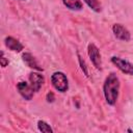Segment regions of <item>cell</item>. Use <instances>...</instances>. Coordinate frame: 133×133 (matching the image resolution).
Instances as JSON below:
<instances>
[{
    "label": "cell",
    "mask_w": 133,
    "mask_h": 133,
    "mask_svg": "<svg viewBox=\"0 0 133 133\" xmlns=\"http://www.w3.org/2000/svg\"><path fill=\"white\" fill-rule=\"evenodd\" d=\"M119 87H121V82L118 77L116 76L115 73H110L106 77L103 84V94L108 105L111 106L115 105L118 99Z\"/></svg>",
    "instance_id": "1"
},
{
    "label": "cell",
    "mask_w": 133,
    "mask_h": 133,
    "mask_svg": "<svg viewBox=\"0 0 133 133\" xmlns=\"http://www.w3.org/2000/svg\"><path fill=\"white\" fill-rule=\"evenodd\" d=\"M51 83L53 87L60 92H65L69 89V80L63 72H54L51 75Z\"/></svg>",
    "instance_id": "2"
},
{
    "label": "cell",
    "mask_w": 133,
    "mask_h": 133,
    "mask_svg": "<svg viewBox=\"0 0 133 133\" xmlns=\"http://www.w3.org/2000/svg\"><path fill=\"white\" fill-rule=\"evenodd\" d=\"M110 60L122 73H124L126 75L133 76V64L131 62H129L128 60L121 58L118 56H112L110 58Z\"/></svg>",
    "instance_id": "3"
},
{
    "label": "cell",
    "mask_w": 133,
    "mask_h": 133,
    "mask_svg": "<svg viewBox=\"0 0 133 133\" xmlns=\"http://www.w3.org/2000/svg\"><path fill=\"white\" fill-rule=\"evenodd\" d=\"M87 54H88V57H89L91 63L94 64V66H96V69H98V70H101L102 69V57H101L99 48L92 43L88 44Z\"/></svg>",
    "instance_id": "4"
},
{
    "label": "cell",
    "mask_w": 133,
    "mask_h": 133,
    "mask_svg": "<svg viewBox=\"0 0 133 133\" xmlns=\"http://www.w3.org/2000/svg\"><path fill=\"white\" fill-rule=\"evenodd\" d=\"M17 89H18L19 94L25 100H27V101H30L33 98L34 94H35V91L33 90L32 86L30 85V83L29 82H26V81H20L17 84Z\"/></svg>",
    "instance_id": "5"
},
{
    "label": "cell",
    "mask_w": 133,
    "mask_h": 133,
    "mask_svg": "<svg viewBox=\"0 0 133 133\" xmlns=\"http://www.w3.org/2000/svg\"><path fill=\"white\" fill-rule=\"evenodd\" d=\"M112 32H113L114 36L117 39H121V41H124V42H129L131 39V33L129 32V30L119 23L113 24Z\"/></svg>",
    "instance_id": "6"
},
{
    "label": "cell",
    "mask_w": 133,
    "mask_h": 133,
    "mask_svg": "<svg viewBox=\"0 0 133 133\" xmlns=\"http://www.w3.org/2000/svg\"><path fill=\"white\" fill-rule=\"evenodd\" d=\"M28 81L30 83V85L32 86L33 90L35 92H37L41 87L43 86L44 82H45V78L42 74L37 73V72H32L29 74V77H28Z\"/></svg>",
    "instance_id": "7"
},
{
    "label": "cell",
    "mask_w": 133,
    "mask_h": 133,
    "mask_svg": "<svg viewBox=\"0 0 133 133\" xmlns=\"http://www.w3.org/2000/svg\"><path fill=\"white\" fill-rule=\"evenodd\" d=\"M22 59H23V61L27 64V66H29L30 69L35 70V71H37V72H43L44 69H43L42 65L37 62V60L35 59V57H34L31 53H29V52L23 53V54H22Z\"/></svg>",
    "instance_id": "8"
},
{
    "label": "cell",
    "mask_w": 133,
    "mask_h": 133,
    "mask_svg": "<svg viewBox=\"0 0 133 133\" xmlns=\"http://www.w3.org/2000/svg\"><path fill=\"white\" fill-rule=\"evenodd\" d=\"M4 44L9 50H11L14 52H21L24 49L23 44L12 36H6L4 39Z\"/></svg>",
    "instance_id": "9"
},
{
    "label": "cell",
    "mask_w": 133,
    "mask_h": 133,
    "mask_svg": "<svg viewBox=\"0 0 133 133\" xmlns=\"http://www.w3.org/2000/svg\"><path fill=\"white\" fill-rule=\"evenodd\" d=\"M62 3L71 10H81L83 7L81 0H62Z\"/></svg>",
    "instance_id": "10"
},
{
    "label": "cell",
    "mask_w": 133,
    "mask_h": 133,
    "mask_svg": "<svg viewBox=\"0 0 133 133\" xmlns=\"http://www.w3.org/2000/svg\"><path fill=\"white\" fill-rule=\"evenodd\" d=\"M37 129L43 133H53V129L51 128V126L47 122L42 119L37 122Z\"/></svg>",
    "instance_id": "11"
},
{
    "label": "cell",
    "mask_w": 133,
    "mask_h": 133,
    "mask_svg": "<svg viewBox=\"0 0 133 133\" xmlns=\"http://www.w3.org/2000/svg\"><path fill=\"white\" fill-rule=\"evenodd\" d=\"M90 9H92L96 12H100L102 10V5L99 2V0H83Z\"/></svg>",
    "instance_id": "12"
},
{
    "label": "cell",
    "mask_w": 133,
    "mask_h": 133,
    "mask_svg": "<svg viewBox=\"0 0 133 133\" xmlns=\"http://www.w3.org/2000/svg\"><path fill=\"white\" fill-rule=\"evenodd\" d=\"M78 58H79V63H80V65H81V70L83 71V73L85 74V76L88 77V71H87V68H86V64H85L84 60H82V58L80 57L79 54H78Z\"/></svg>",
    "instance_id": "13"
},
{
    "label": "cell",
    "mask_w": 133,
    "mask_h": 133,
    "mask_svg": "<svg viewBox=\"0 0 133 133\" xmlns=\"http://www.w3.org/2000/svg\"><path fill=\"white\" fill-rule=\"evenodd\" d=\"M0 63H1V66H2V68H6V66L8 65V59L5 57V55H4V52H3V51H1Z\"/></svg>",
    "instance_id": "14"
},
{
    "label": "cell",
    "mask_w": 133,
    "mask_h": 133,
    "mask_svg": "<svg viewBox=\"0 0 133 133\" xmlns=\"http://www.w3.org/2000/svg\"><path fill=\"white\" fill-rule=\"evenodd\" d=\"M46 99H47V102H49V103H52V102L55 100L54 94H53L52 91H49V92L47 94V96H46Z\"/></svg>",
    "instance_id": "15"
},
{
    "label": "cell",
    "mask_w": 133,
    "mask_h": 133,
    "mask_svg": "<svg viewBox=\"0 0 133 133\" xmlns=\"http://www.w3.org/2000/svg\"><path fill=\"white\" fill-rule=\"evenodd\" d=\"M127 132H131V133H132V132H133V130H131V129H127Z\"/></svg>",
    "instance_id": "16"
}]
</instances>
